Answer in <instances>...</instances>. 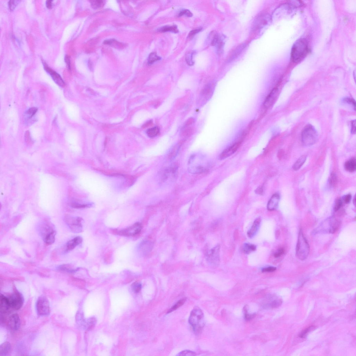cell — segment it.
<instances>
[{"label":"cell","instance_id":"60d3db41","mask_svg":"<svg viewBox=\"0 0 356 356\" xmlns=\"http://www.w3.org/2000/svg\"><path fill=\"white\" fill-rule=\"evenodd\" d=\"M343 101L349 105L353 106V108H355V110L356 103L355 100L351 98H344Z\"/></svg>","mask_w":356,"mask_h":356},{"label":"cell","instance_id":"9c48e42d","mask_svg":"<svg viewBox=\"0 0 356 356\" xmlns=\"http://www.w3.org/2000/svg\"><path fill=\"white\" fill-rule=\"evenodd\" d=\"M142 229V226L139 222H136L126 229L116 230L114 232L117 235L125 237L134 236L138 235Z\"/></svg>","mask_w":356,"mask_h":356},{"label":"cell","instance_id":"ac0fdd59","mask_svg":"<svg viewBox=\"0 0 356 356\" xmlns=\"http://www.w3.org/2000/svg\"><path fill=\"white\" fill-rule=\"evenodd\" d=\"M261 222L260 217H258L255 220L252 226L247 232V235L248 237L252 238L256 235L260 228Z\"/></svg>","mask_w":356,"mask_h":356},{"label":"cell","instance_id":"8d00e7d4","mask_svg":"<svg viewBox=\"0 0 356 356\" xmlns=\"http://www.w3.org/2000/svg\"><path fill=\"white\" fill-rule=\"evenodd\" d=\"M19 1H10L8 3L9 9L11 11L14 10L15 8L19 3Z\"/></svg>","mask_w":356,"mask_h":356},{"label":"cell","instance_id":"d6a6232c","mask_svg":"<svg viewBox=\"0 0 356 356\" xmlns=\"http://www.w3.org/2000/svg\"><path fill=\"white\" fill-rule=\"evenodd\" d=\"M161 59V58L159 57L156 53H151L148 58V65H152L155 62Z\"/></svg>","mask_w":356,"mask_h":356},{"label":"cell","instance_id":"680465c9","mask_svg":"<svg viewBox=\"0 0 356 356\" xmlns=\"http://www.w3.org/2000/svg\"><path fill=\"white\" fill-rule=\"evenodd\" d=\"M26 265L28 267L34 266H35L34 264H33L32 263H26Z\"/></svg>","mask_w":356,"mask_h":356},{"label":"cell","instance_id":"f5cc1de1","mask_svg":"<svg viewBox=\"0 0 356 356\" xmlns=\"http://www.w3.org/2000/svg\"><path fill=\"white\" fill-rule=\"evenodd\" d=\"M351 133L355 134L356 132V121L354 120L352 121Z\"/></svg>","mask_w":356,"mask_h":356},{"label":"cell","instance_id":"e0dca14e","mask_svg":"<svg viewBox=\"0 0 356 356\" xmlns=\"http://www.w3.org/2000/svg\"><path fill=\"white\" fill-rule=\"evenodd\" d=\"M10 308L11 307L8 298L1 294L0 296V311L1 313L4 314L6 313Z\"/></svg>","mask_w":356,"mask_h":356},{"label":"cell","instance_id":"7402d4cb","mask_svg":"<svg viewBox=\"0 0 356 356\" xmlns=\"http://www.w3.org/2000/svg\"><path fill=\"white\" fill-rule=\"evenodd\" d=\"M245 44H243L238 46L231 53L229 58L228 59V61L230 62L237 58L245 49Z\"/></svg>","mask_w":356,"mask_h":356},{"label":"cell","instance_id":"6f0895ef","mask_svg":"<svg viewBox=\"0 0 356 356\" xmlns=\"http://www.w3.org/2000/svg\"><path fill=\"white\" fill-rule=\"evenodd\" d=\"M44 256V253L41 252V253H40L38 255H37V257L39 260H42V258H43Z\"/></svg>","mask_w":356,"mask_h":356},{"label":"cell","instance_id":"8992f818","mask_svg":"<svg viewBox=\"0 0 356 356\" xmlns=\"http://www.w3.org/2000/svg\"><path fill=\"white\" fill-rule=\"evenodd\" d=\"M65 220L70 229L73 233H78L82 232L84 220L82 218L67 216L65 217Z\"/></svg>","mask_w":356,"mask_h":356},{"label":"cell","instance_id":"5bb4252c","mask_svg":"<svg viewBox=\"0 0 356 356\" xmlns=\"http://www.w3.org/2000/svg\"><path fill=\"white\" fill-rule=\"evenodd\" d=\"M241 142V141H239L229 147V148L226 149L220 154V159L221 160L225 159L235 153L238 149Z\"/></svg>","mask_w":356,"mask_h":356},{"label":"cell","instance_id":"6da1fadb","mask_svg":"<svg viewBox=\"0 0 356 356\" xmlns=\"http://www.w3.org/2000/svg\"><path fill=\"white\" fill-rule=\"evenodd\" d=\"M309 51L308 42L304 38L298 40L294 44L291 51V58L294 62H299L304 58Z\"/></svg>","mask_w":356,"mask_h":356},{"label":"cell","instance_id":"7a4b0ae2","mask_svg":"<svg viewBox=\"0 0 356 356\" xmlns=\"http://www.w3.org/2000/svg\"><path fill=\"white\" fill-rule=\"evenodd\" d=\"M189 321L195 333H201L205 325L204 313L202 310L198 307H195L191 311Z\"/></svg>","mask_w":356,"mask_h":356},{"label":"cell","instance_id":"7bdbcfd3","mask_svg":"<svg viewBox=\"0 0 356 356\" xmlns=\"http://www.w3.org/2000/svg\"><path fill=\"white\" fill-rule=\"evenodd\" d=\"M342 205V202L341 199H338L336 201L335 205H334V210L335 211H337L339 210L340 208L341 207Z\"/></svg>","mask_w":356,"mask_h":356},{"label":"cell","instance_id":"db71d44e","mask_svg":"<svg viewBox=\"0 0 356 356\" xmlns=\"http://www.w3.org/2000/svg\"><path fill=\"white\" fill-rule=\"evenodd\" d=\"M52 1H46V6L48 9H51L53 7V4Z\"/></svg>","mask_w":356,"mask_h":356},{"label":"cell","instance_id":"d6986e66","mask_svg":"<svg viewBox=\"0 0 356 356\" xmlns=\"http://www.w3.org/2000/svg\"><path fill=\"white\" fill-rule=\"evenodd\" d=\"M280 199L279 195L278 193H276L273 195L268 203V210L270 211H272L277 209L278 203L279 202Z\"/></svg>","mask_w":356,"mask_h":356},{"label":"cell","instance_id":"ba28073f","mask_svg":"<svg viewBox=\"0 0 356 356\" xmlns=\"http://www.w3.org/2000/svg\"><path fill=\"white\" fill-rule=\"evenodd\" d=\"M14 292L12 295L7 297L8 298L11 308L19 310L24 305V299L21 294L17 291L16 288L14 287Z\"/></svg>","mask_w":356,"mask_h":356},{"label":"cell","instance_id":"f1b7e54d","mask_svg":"<svg viewBox=\"0 0 356 356\" xmlns=\"http://www.w3.org/2000/svg\"><path fill=\"white\" fill-rule=\"evenodd\" d=\"M256 245L250 243H245L243 248V252L246 254H249L252 251L256 250Z\"/></svg>","mask_w":356,"mask_h":356},{"label":"cell","instance_id":"91938a15","mask_svg":"<svg viewBox=\"0 0 356 356\" xmlns=\"http://www.w3.org/2000/svg\"><path fill=\"white\" fill-rule=\"evenodd\" d=\"M353 203H354V204H355V202H356V198H355H355H354V199H353Z\"/></svg>","mask_w":356,"mask_h":356},{"label":"cell","instance_id":"ee69618b","mask_svg":"<svg viewBox=\"0 0 356 356\" xmlns=\"http://www.w3.org/2000/svg\"><path fill=\"white\" fill-rule=\"evenodd\" d=\"M183 15H185L188 17H191L193 16L192 13L187 9H185V10L181 11L179 13V16L181 17Z\"/></svg>","mask_w":356,"mask_h":356},{"label":"cell","instance_id":"816d5d0a","mask_svg":"<svg viewBox=\"0 0 356 356\" xmlns=\"http://www.w3.org/2000/svg\"><path fill=\"white\" fill-rule=\"evenodd\" d=\"M352 198L351 195L348 194L345 195L344 198V201L346 204H348L351 201Z\"/></svg>","mask_w":356,"mask_h":356},{"label":"cell","instance_id":"ffe728a7","mask_svg":"<svg viewBox=\"0 0 356 356\" xmlns=\"http://www.w3.org/2000/svg\"><path fill=\"white\" fill-rule=\"evenodd\" d=\"M83 242V238L80 236H77L70 240L67 243L66 250L67 251H70L75 249L77 245L80 244Z\"/></svg>","mask_w":356,"mask_h":356},{"label":"cell","instance_id":"44dd1931","mask_svg":"<svg viewBox=\"0 0 356 356\" xmlns=\"http://www.w3.org/2000/svg\"><path fill=\"white\" fill-rule=\"evenodd\" d=\"M151 247V243L149 241H144L139 244L137 246V249L140 253L146 254L150 250Z\"/></svg>","mask_w":356,"mask_h":356},{"label":"cell","instance_id":"484cf974","mask_svg":"<svg viewBox=\"0 0 356 356\" xmlns=\"http://www.w3.org/2000/svg\"><path fill=\"white\" fill-rule=\"evenodd\" d=\"M56 234L55 231L53 230L45 235L44 238V241L46 245H51L55 243Z\"/></svg>","mask_w":356,"mask_h":356},{"label":"cell","instance_id":"4316f807","mask_svg":"<svg viewBox=\"0 0 356 356\" xmlns=\"http://www.w3.org/2000/svg\"><path fill=\"white\" fill-rule=\"evenodd\" d=\"M158 31L162 32H171L175 33H177L179 32L177 27L175 25H173V26H164L159 29Z\"/></svg>","mask_w":356,"mask_h":356},{"label":"cell","instance_id":"9a60e30c","mask_svg":"<svg viewBox=\"0 0 356 356\" xmlns=\"http://www.w3.org/2000/svg\"><path fill=\"white\" fill-rule=\"evenodd\" d=\"M8 324L9 327L11 330L14 331L18 330L21 326V320L19 315L15 313L9 316Z\"/></svg>","mask_w":356,"mask_h":356},{"label":"cell","instance_id":"277c9868","mask_svg":"<svg viewBox=\"0 0 356 356\" xmlns=\"http://www.w3.org/2000/svg\"><path fill=\"white\" fill-rule=\"evenodd\" d=\"M309 247L301 230H300L296 248V255L299 260H304L308 257Z\"/></svg>","mask_w":356,"mask_h":356},{"label":"cell","instance_id":"f35d334b","mask_svg":"<svg viewBox=\"0 0 356 356\" xmlns=\"http://www.w3.org/2000/svg\"><path fill=\"white\" fill-rule=\"evenodd\" d=\"M103 2L102 1H91V5L94 9L99 8L103 5Z\"/></svg>","mask_w":356,"mask_h":356},{"label":"cell","instance_id":"8fae6325","mask_svg":"<svg viewBox=\"0 0 356 356\" xmlns=\"http://www.w3.org/2000/svg\"><path fill=\"white\" fill-rule=\"evenodd\" d=\"M271 20L270 15L268 14H261L255 19L253 26V29L260 30L270 24Z\"/></svg>","mask_w":356,"mask_h":356},{"label":"cell","instance_id":"3957f363","mask_svg":"<svg viewBox=\"0 0 356 356\" xmlns=\"http://www.w3.org/2000/svg\"><path fill=\"white\" fill-rule=\"evenodd\" d=\"M302 142L305 146H311L316 143L318 139L317 131L310 124L306 126L302 131Z\"/></svg>","mask_w":356,"mask_h":356},{"label":"cell","instance_id":"d4e9b609","mask_svg":"<svg viewBox=\"0 0 356 356\" xmlns=\"http://www.w3.org/2000/svg\"><path fill=\"white\" fill-rule=\"evenodd\" d=\"M346 171L350 172H355L356 169V160L355 158H352L345 164Z\"/></svg>","mask_w":356,"mask_h":356},{"label":"cell","instance_id":"5b68a950","mask_svg":"<svg viewBox=\"0 0 356 356\" xmlns=\"http://www.w3.org/2000/svg\"><path fill=\"white\" fill-rule=\"evenodd\" d=\"M202 155L194 154L191 156L189 161V172L195 174L204 173L207 171V168L203 164Z\"/></svg>","mask_w":356,"mask_h":356},{"label":"cell","instance_id":"30bf717a","mask_svg":"<svg viewBox=\"0 0 356 356\" xmlns=\"http://www.w3.org/2000/svg\"><path fill=\"white\" fill-rule=\"evenodd\" d=\"M220 248V245H217L209 251L207 255V260L211 266L216 267L219 266Z\"/></svg>","mask_w":356,"mask_h":356},{"label":"cell","instance_id":"603a6c76","mask_svg":"<svg viewBox=\"0 0 356 356\" xmlns=\"http://www.w3.org/2000/svg\"><path fill=\"white\" fill-rule=\"evenodd\" d=\"M58 270L62 271L67 272L69 273H74L79 270V268H75L69 264H64L60 265L58 267Z\"/></svg>","mask_w":356,"mask_h":356},{"label":"cell","instance_id":"f907efd6","mask_svg":"<svg viewBox=\"0 0 356 356\" xmlns=\"http://www.w3.org/2000/svg\"><path fill=\"white\" fill-rule=\"evenodd\" d=\"M246 307L245 309V318L246 320H250L251 319H252L254 317L255 314H249L248 313Z\"/></svg>","mask_w":356,"mask_h":356},{"label":"cell","instance_id":"83f0119b","mask_svg":"<svg viewBox=\"0 0 356 356\" xmlns=\"http://www.w3.org/2000/svg\"><path fill=\"white\" fill-rule=\"evenodd\" d=\"M306 156L303 155L301 156L297 161L296 162L293 166V169L295 171H297L300 168L301 166L304 164L306 160Z\"/></svg>","mask_w":356,"mask_h":356},{"label":"cell","instance_id":"2e32d148","mask_svg":"<svg viewBox=\"0 0 356 356\" xmlns=\"http://www.w3.org/2000/svg\"><path fill=\"white\" fill-rule=\"evenodd\" d=\"M278 89L274 88L269 94L265 100L264 106L266 109L269 108L274 103L278 95Z\"/></svg>","mask_w":356,"mask_h":356},{"label":"cell","instance_id":"b9f144b4","mask_svg":"<svg viewBox=\"0 0 356 356\" xmlns=\"http://www.w3.org/2000/svg\"><path fill=\"white\" fill-rule=\"evenodd\" d=\"M337 181V179L336 175L334 174H332L330 176L329 180L330 185L332 186H334L336 185Z\"/></svg>","mask_w":356,"mask_h":356},{"label":"cell","instance_id":"7dc6e473","mask_svg":"<svg viewBox=\"0 0 356 356\" xmlns=\"http://www.w3.org/2000/svg\"><path fill=\"white\" fill-rule=\"evenodd\" d=\"M276 268L275 267L273 266L266 267V268H263L262 271L263 272H273L276 270Z\"/></svg>","mask_w":356,"mask_h":356},{"label":"cell","instance_id":"681fc988","mask_svg":"<svg viewBox=\"0 0 356 356\" xmlns=\"http://www.w3.org/2000/svg\"><path fill=\"white\" fill-rule=\"evenodd\" d=\"M202 30V28H199L198 29H196L193 30L191 31V32H189V37H192L194 36L195 34H198V33L200 32V31Z\"/></svg>","mask_w":356,"mask_h":356},{"label":"cell","instance_id":"74e56055","mask_svg":"<svg viewBox=\"0 0 356 356\" xmlns=\"http://www.w3.org/2000/svg\"><path fill=\"white\" fill-rule=\"evenodd\" d=\"M196 353L189 350H185L178 354L177 356H195Z\"/></svg>","mask_w":356,"mask_h":356},{"label":"cell","instance_id":"e575fe53","mask_svg":"<svg viewBox=\"0 0 356 356\" xmlns=\"http://www.w3.org/2000/svg\"><path fill=\"white\" fill-rule=\"evenodd\" d=\"M131 288L135 293H138L142 288V284L139 282H135L132 284Z\"/></svg>","mask_w":356,"mask_h":356},{"label":"cell","instance_id":"52a82bcc","mask_svg":"<svg viewBox=\"0 0 356 356\" xmlns=\"http://www.w3.org/2000/svg\"><path fill=\"white\" fill-rule=\"evenodd\" d=\"M36 308L37 314L40 316H48L50 314V308L49 301L44 296L38 298L36 302Z\"/></svg>","mask_w":356,"mask_h":356},{"label":"cell","instance_id":"f6af8a7d","mask_svg":"<svg viewBox=\"0 0 356 356\" xmlns=\"http://www.w3.org/2000/svg\"><path fill=\"white\" fill-rule=\"evenodd\" d=\"M25 141L28 144H32V141L30 136V134L28 131H26L25 134Z\"/></svg>","mask_w":356,"mask_h":356},{"label":"cell","instance_id":"4fadbf2b","mask_svg":"<svg viewBox=\"0 0 356 356\" xmlns=\"http://www.w3.org/2000/svg\"><path fill=\"white\" fill-rule=\"evenodd\" d=\"M44 65V70L51 75L52 79L56 84L61 87H64L65 85V83L60 75L53 69L50 68L47 65H45V63Z\"/></svg>","mask_w":356,"mask_h":356},{"label":"cell","instance_id":"836d02e7","mask_svg":"<svg viewBox=\"0 0 356 356\" xmlns=\"http://www.w3.org/2000/svg\"><path fill=\"white\" fill-rule=\"evenodd\" d=\"M315 327L314 326H311L309 327L306 328L305 330H303L300 334H299V337L301 338H305L306 337L307 334L309 333L315 329Z\"/></svg>","mask_w":356,"mask_h":356},{"label":"cell","instance_id":"1f68e13d","mask_svg":"<svg viewBox=\"0 0 356 356\" xmlns=\"http://www.w3.org/2000/svg\"><path fill=\"white\" fill-rule=\"evenodd\" d=\"M104 43L116 48H121L123 47L121 43L114 39L106 40L104 42Z\"/></svg>","mask_w":356,"mask_h":356},{"label":"cell","instance_id":"9f6ffc18","mask_svg":"<svg viewBox=\"0 0 356 356\" xmlns=\"http://www.w3.org/2000/svg\"><path fill=\"white\" fill-rule=\"evenodd\" d=\"M51 258L52 260L53 261H56L57 260V253H56L55 251H53V252H52L51 255Z\"/></svg>","mask_w":356,"mask_h":356},{"label":"cell","instance_id":"11a10c76","mask_svg":"<svg viewBox=\"0 0 356 356\" xmlns=\"http://www.w3.org/2000/svg\"><path fill=\"white\" fill-rule=\"evenodd\" d=\"M256 192L257 193V194L259 195H263L264 192L263 189V188L262 187H259V188L256 189Z\"/></svg>","mask_w":356,"mask_h":356},{"label":"cell","instance_id":"c3c4849f","mask_svg":"<svg viewBox=\"0 0 356 356\" xmlns=\"http://www.w3.org/2000/svg\"><path fill=\"white\" fill-rule=\"evenodd\" d=\"M284 253V248H281L278 249L277 251L274 253V256L276 258L280 257L283 255Z\"/></svg>","mask_w":356,"mask_h":356},{"label":"cell","instance_id":"f546056e","mask_svg":"<svg viewBox=\"0 0 356 356\" xmlns=\"http://www.w3.org/2000/svg\"><path fill=\"white\" fill-rule=\"evenodd\" d=\"M148 136L150 138L156 137L159 133V129L157 127H154L148 129L146 131Z\"/></svg>","mask_w":356,"mask_h":356},{"label":"cell","instance_id":"bcb514c9","mask_svg":"<svg viewBox=\"0 0 356 356\" xmlns=\"http://www.w3.org/2000/svg\"><path fill=\"white\" fill-rule=\"evenodd\" d=\"M65 60V62L66 63L67 69H68L69 71H71V67L70 57L68 55H66Z\"/></svg>","mask_w":356,"mask_h":356},{"label":"cell","instance_id":"4dcf8cb0","mask_svg":"<svg viewBox=\"0 0 356 356\" xmlns=\"http://www.w3.org/2000/svg\"><path fill=\"white\" fill-rule=\"evenodd\" d=\"M186 298H183V299L179 300V301H178L173 306H172L171 308L169 309V311H168L167 313H171V312H172L177 310V309L178 308H179V307H180L182 306L184 304L185 301H186Z\"/></svg>","mask_w":356,"mask_h":356},{"label":"cell","instance_id":"d590c367","mask_svg":"<svg viewBox=\"0 0 356 356\" xmlns=\"http://www.w3.org/2000/svg\"><path fill=\"white\" fill-rule=\"evenodd\" d=\"M194 52L189 54L186 56V60L187 62L189 65L192 66L194 64V62L193 61V55H194Z\"/></svg>","mask_w":356,"mask_h":356},{"label":"cell","instance_id":"ab89813d","mask_svg":"<svg viewBox=\"0 0 356 356\" xmlns=\"http://www.w3.org/2000/svg\"><path fill=\"white\" fill-rule=\"evenodd\" d=\"M38 109L37 108L32 107L28 109V111H27L26 113L29 115V117L32 118L36 113Z\"/></svg>","mask_w":356,"mask_h":356},{"label":"cell","instance_id":"7c38bea8","mask_svg":"<svg viewBox=\"0 0 356 356\" xmlns=\"http://www.w3.org/2000/svg\"><path fill=\"white\" fill-rule=\"evenodd\" d=\"M224 41V38L223 36L215 34L212 38L211 44L212 46H215L217 53L221 54L223 51Z\"/></svg>","mask_w":356,"mask_h":356},{"label":"cell","instance_id":"cb8c5ba5","mask_svg":"<svg viewBox=\"0 0 356 356\" xmlns=\"http://www.w3.org/2000/svg\"><path fill=\"white\" fill-rule=\"evenodd\" d=\"M11 346L9 342H6L1 344L0 346V356H6L10 352Z\"/></svg>","mask_w":356,"mask_h":356}]
</instances>
